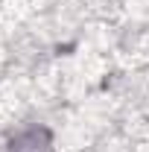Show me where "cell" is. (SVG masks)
Returning a JSON list of instances; mask_svg holds the SVG:
<instances>
[{"mask_svg":"<svg viewBox=\"0 0 149 152\" xmlns=\"http://www.w3.org/2000/svg\"><path fill=\"white\" fill-rule=\"evenodd\" d=\"M9 152H50V132L44 126H29L9 140Z\"/></svg>","mask_w":149,"mask_h":152,"instance_id":"6da1fadb","label":"cell"}]
</instances>
